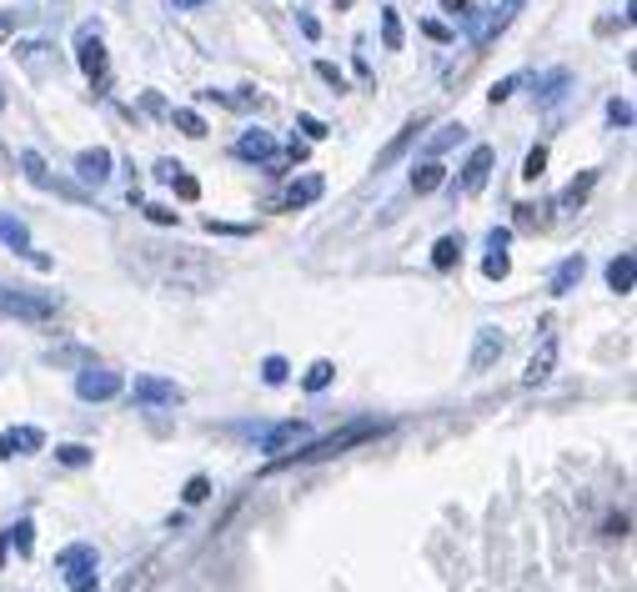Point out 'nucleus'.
<instances>
[{"label":"nucleus","instance_id":"obj_10","mask_svg":"<svg viewBox=\"0 0 637 592\" xmlns=\"http://www.w3.org/2000/svg\"><path fill=\"white\" fill-rule=\"evenodd\" d=\"M56 572H66V577H76V572H96V547L76 542V547L56 552Z\"/></svg>","mask_w":637,"mask_h":592},{"label":"nucleus","instance_id":"obj_46","mask_svg":"<svg viewBox=\"0 0 637 592\" xmlns=\"http://www.w3.org/2000/svg\"><path fill=\"white\" fill-rule=\"evenodd\" d=\"M442 6H447L452 16H462V11H467V0H442Z\"/></svg>","mask_w":637,"mask_h":592},{"label":"nucleus","instance_id":"obj_36","mask_svg":"<svg viewBox=\"0 0 637 592\" xmlns=\"http://www.w3.org/2000/svg\"><path fill=\"white\" fill-rule=\"evenodd\" d=\"M562 86H567V71H552V76H542V101H557V96H562Z\"/></svg>","mask_w":637,"mask_h":592},{"label":"nucleus","instance_id":"obj_2","mask_svg":"<svg viewBox=\"0 0 637 592\" xmlns=\"http://www.w3.org/2000/svg\"><path fill=\"white\" fill-rule=\"evenodd\" d=\"M0 312L26 317V322H51L56 317V296L51 291H26V286H0Z\"/></svg>","mask_w":637,"mask_h":592},{"label":"nucleus","instance_id":"obj_24","mask_svg":"<svg viewBox=\"0 0 637 592\" xmlns=\"http://www.w3.org/2000/svg\"><path fill=\"white\" fill-rule=\"evenodd\" d=\"M6 542H16V552L26 557V552L36 547V522H31V517H21L16 527H6Z\"/></svg>","mask_w":637,"mask_h":592},{"label":"nucleus","instance_id":"obj_37","mask_svg":"<svg viewBox=\"0 0 637 592\" xmlns=\"http://www.w3.org/2000/svg\"><path fill=\"white\" fill-rule=\"evenodd\" d=\"M542 166H547V146H532V156H527L522 176H527V181H537V176H542Z\"/></svg>","mask_w":637,"mask_h":592},{"label":"nucleus","instance_id":"obj_30","mask_svg":"<svg viewBox=\"0 0 637 592\" xmlns=\"http://www.w3.org/2000/svg\"><path fill=\"white\" fill-rule=\"evenodd\" d=\"M261 382H266V387H281V382H286V357H266V362H261Z\"/></svg>","mask_w":637,"mask_h":592},{"label":"nucleus","instance_id":"obj_44","mask_svg":"<svg viewBox=\"0 0 637 592\" xmlns=\"http://www.w3.org/2000/svg\"><path fill=\"white\" fill-rule=\"evenodd\" d=\"M422 31H427V36H432V41H452V31H447V26H442V21H427V26H422Z\"/></svg>","mask_w":637,"mask_h":592},{"label":"nucleus","instance_id":"obj_34","mask_svg":"<svg viewBox=\"0 0 637 592\" xmlns=\"http://www.w3.org/2000/svg\"><path fill=\"white\" fill-rule=\"evenodd\" d=\"M296 126L306 131V141H327V136H332V126H327V121H316V116H296Z\"/></svg>","mask_w":637,"mask_h":592},{"label":"nucleus","instance_id":"obj_35","mask_svg":"<svg viewBox=\"0 0 637 592\" xmlns=\"http://www.w3.org/2000/svg\"><path fill=\"white\" fill-rule=\"evenodd\" d=\"M522 81H527V76H507V81H497V86L487 91V101H492V106H497V101H507V96H512V91H517Z\"/></svg>","mask_w":637,"mask_h":592},{"label":"nucleus","instance_id":"obj_21","mask_svg":"<svg viewBox=\"0 0 637 592\" xmlns=\"http://www.w3.org/2000/svg\"><path fill=\"white\" fill-rule=\"evenodd\" d=\"M592 186H597V171H582V176L562 191V211H577V206L587 201V191H592Z\"/></svg>","mask_w":637,"mask_h":592},{"label":"nucleus","instance_id":"obj_3","mask_svg":"<svg viewBox=\"0 0 637 592\" xmlns=\"http://www.w3.org/2000/svg\"><path fill=\"white\" fill-rule=\"evenodd\" d=\"M121 372H106V367H91V372H81L76 377V397L81 402H111V397H121Z\"/></svg>","mask_w":637,"mask_h":592},{"label":"nucleus","instance_id":"obj_39","mask_svg":"<svg viewBox=\"0 0 637 592\" xmlns=\"http://www.w3.org/2000/svg\"><path fill=\"white\" fill-rule=\"evenodd\" d=\"M71 582V592H101V577L96 572H76V577H66Z\"/></svg>","mask_w":637,"mask_h":592},{"label":"nucleus","instance_id":"obj_32","mask_svg":"<svg viewBox=\"0 0 637 592\" xmlns=\"http://www.w3.org/2000/svg\"><path fill=\"white\" fill-rule=\"evenodd\" d=\"M181 497H186V507H196V502H206V497H211V477H201V472H196V477L186 482V492H181Z\"/></svg>","mask_w":637,"mask_h":592},{"label":"nucleus","instance_id":"obj_22","mask_svg":"<svg viewBox=\"0 0 637 592\" xmlns=\"http://www.w3.org/2000/svg\"><path fill=\"white\" fill-rule=\"evenodd\" d=\"M517 6H522V0H502V6H497V16H492V21L482 26V36H477V46H487V41H492V36H497V31H502V26L512 21V16H517Z\"/></svg>","mask_w":637,"mask_h":592},{"label":"nucleus","instance_id":"obj_40","mask_svg":"<svg viewBox=\"0 0 637 592\" xmlns=\"http://www.w3.org/2000/svg\"><path fill=\"white\" fill-rule=\"evenodd\" d=\"M316 76H322L327 86H337V91H347V81H342V71H337L332 61H316Z\"/></svg>","mask_w":637,"mask_h":592},{"label":"nucleus","instance_id":"obj_33","mask_svg":"<svg viewBox=\"0 0 637 592\" xmlns=\"http://www.w3.org/2000/svg\"><path fill=\"white\" fill-rule=\"evenodd\" d=\"M482 271H487V281H502V276L512 271V261H507V251H492V256L482 261Z\"/></svg>","mask_w":637,"mask_h":592},{"label":"nucleus","instance_id":"obj_41","mask_svg":"<svg viewBox=\"0 0 637 592\" xmlns=\"http://www.w3.org/2000/svg\"><path fill=\"white\" fill-rule=\"evenodd\" d=\"M141 211H146L156 226H176V211H171V206H141Z\"/></svg>","mask_w":637,"mask_h":592},{"label":"nucleus","instance_id":"obj_31","mask_svg":"<svg viewBox=\"0 0 637 592\" xmlns=\"http://www.w3.org/2000/svg\"><path fill=\"white\" fill-rule=\"evenodd\" d=\"M56 457H61L66 467H86V462H91V447H81V442H66V447H56Z\"/></svg>","mask_w":637,"mask_h":592},{"label":"nucleus","instance_id":"obj_26","mask_svg":"<svg viewBox=\"0 0 637 592\" xmlns=\"http://www.w3.org/2000/svg\"><path fill=\"white\" fill-rule=\"evenodd\" d=\"M171 121H176V126L191 136V141H201V136H206V121H201L196 111H186V106H181V111H171Z\"/></svg>","mask_w":637,"mask_h":592},{"label":"nucleus","instance_id":"obj_1","mask_svg":"<svg viewBox=\"0 0 637 592\" xmlns=\"http://www.w3.org/2000/svg\"><path fill=\"white\" fill-rule=\"evenodd\" d=\"M377 432H382L377 422H352V427H342V432H332L322 442H301V452H291V457H276L271 472H286V467H301V462H327V457H337V452H347V447H357V442H367Z\"/></svg>","mask_w":637,"mask_h":592},{"label":"nucleus","instance_id":"obj_14","mask_svg":"<svg viewBox=\"0 0 637 592\" xmlns=\"http://www.w3.org/2000/svg\"><path fill=\"white\" fill-rule=\"evenodd\" d=\"M442 186H447V166H442V161H427V166L412 171V191H417V196H432V191H442Z\"/></svg>","mask_w":637,"mask_h":592},{"label":"nucleus","instance_id":"obj_5","mask_svg":"<svg viewBox=\"0 0 637 592\" xmlns=\"http://www.w3.org/2000/svg\"><path fill=\"white\" fill-rule=\"evenodd\" d=\"M422 131H427V116H412V121H407V126H402V131H397V136L377 151V171H387L392 161H402V156H407V146H412Z\"/></svg>","mask_w":637,"mask_h":592},{"label":"nucleus","instance_id":"obj_48","mask_svg":"<svg viewBox=\"0 0 637 592\" xmlns=\"http://www.w3.org/2000/svg\"><path fill=\"white\" fill-rule=\"evenodd\" d=\"M0 111H6V91H0Z\"/></svg>","mask_w":637,"mask_h":592},{"label":"nucleus","instance_id":"obj_43","mask_svg":"<svg viewBox=\"0 0 637 592\" xmlns=\"http://www.w3.org/2000/svg\"><path fill=\"white\" fill-rule=\"evenodd\" d=\"M507 241H512V231H507V226H492V236H487V246H492V251H502Z\"/></svg>","mask_w":637,"mask_h":592},{"label":"nucleus","instance_id":"obj_15","mask_svg":"<svg viewBox=\"0 0 637 592\" xmlns=\"http://www.w3.org/2000/svg\"><path fill=\"white\" fill-rule=\"evenodd\" d=\"M582 276H587V261H582V256H567V261L552 271V296H567Z\"/></svg>","mask_w":637,"mask_h":592},{"label":"nucleus","instance_id":"obj_13","mask_svg":"<svg viewBox=\"0 0 637 592\" xmlns=\"http://www.w3.org/2000/svg\"><path fill=\"white\" fill-rule=\"evenodd\" d=\"M236 156H241V161H271V156H276V146H271V136H266V131H246V136L236 141Z\"/></svg>","mask_w":637,"mask_h":592},{"label":"nucleus","instance_id":"obj_47","mask_svg":"<svg viewBox=\"0 0 637 592\" xmlns=\"http://www.w3.org/2000/svg\"><path fill=\"white\" fill-rule=\"evenodd\" d=\"M196 6H206V0H176V11H196Z\"/></svg>","mask_w":637,"mask_h":592},{"label":"nucleus","instance_id":"obj_20","mask_svg":"<svg viewBox=\"0 0 637 592\" xmlns=\"http://www.w3.org/2000/svg\"><path fill=\"white\" fill-rule=\"evenodd\" d=\"M332 377H337V367H332V362L322 357V362H311V367H306L301 387H306V392H327V387H332Z\"/></svg>","mask_w":637,"mask_h":592},{"label":"nucleus","instance_id":"obj_29","mask_svg":"<svg viewBox=\"0 0 637 592\" xmlns=\"http://www.w3.org/2000/svg\"><path fill=\"white\" fill-rule=\"evenodd\" d=\"M21 166H26V176H31L36 186H51V176H46V161H41L36 151H21Z\"/></svg>","mask_w":637,"mask_h":592},{"label":"nucleus","instance_id":"obj_12","mask_svg":"<svg viewBox=\"0 0 637 592\" xmlns=\"http://www.w3.org/2000/svg\"><path fill=\"white\" fill-rule=\"evenodd\" d=\"M502 347H507V342H502L492 327H482V332H477V347H472V372H487V367L502 357Z\"/></svg>","mask_w":637,"mask_h":592},{"label":"nucleus","instance_id":"obj_23","mask_svg":"<svg viewBox=\"0 0 637 592\" xmlns=\"http://www.w3.org/2000/svg\"><path fill=\"white\" fill-rule=\"evenodd\" d=\"M457 256H462V236H442V241L432 246V266H437V271H447Z\"/></svg>","mask_w":637,"mask_h":592},{"label":"nucleus","instance_id":"obj_9","mask_svg":"<svg viewBox=\"0 0 637 592\" xmlns=\"http://www.w3.org/2000/svg\"><path fill=\"white\" fill-rule=\"evenodd\" d=\"M76 51H81V71L101 86V81H106V46H101V36H96V31H81V46H76Z\"/></svg>","mask_w":637,"mask_h":592},{"label":"nucleus","instance_id":"obj_27","mask_svg":"<svg viewBox=\"0 0 637 592\" xmlns=\"http://www.w3.org/2000/svg\"><path fill=\"white\" fill-rule=\"evenodd\" d=\"M382 41H387V51H402V21H397V11H382Z\"/></svg>","mask_w":637,"mask_h":592},{"label":"nucleus","instance_id":"obj_4","mask_svg":"<svg viewBox=\"0 0 637 592\" xmlns=\"http://www.w3.org/2000/svg\"><path fill=\"white\" fill-rule=\"evenodd\" d=\"M131 402L136 407H176L181 402V387L166 382V377H136L131 382Z\"/></svg>","mask_w":637,"mask_h":592},{"label":"nucleus","instance_id":"obj_17","mask_svg":"<svg viewBox=\"0 0 637 592\" xmlns=\"http://www.w3.org/2000/svg\"><path fill=\"white\" fill-rule=\"evenodd\" d=\"M0 241H6V246H16V251H26L36 266H46V256H36L31 251V231L21 226V221H11V216H0Z\"/></svg>","mask_w":637,"mask_h":592},{"label":"nucleus","instance_id":"obj_11","mask_svg":"<svg viewBox=\"0 0 637 592\" xmlns=\"http://www.w3.org/2000/svg\"><path fill=\"white\" fill-rule=\"evenodd\" d=\"M76 171H81V181H96V186H101V181L111 176V151H106V146L81 151V156H76Z\"/></svg>","mask_w":637,"mask_h":592},{"label":"nucleus","instance_id":"obj_38","mask_svg":"<svg viewBox=\"0 0 637 592\" xmlns=\"http://www.w3.org/2000/svg\"><path fill=\"white\" fill-rule=\"evenodd\" d=\"M547 216H542V206H517V231H532V226H542Z\"/></svg>","mask_w":637,"mask_h":592},{"label":"nucleus","instance_id":"obj_28","mask_svg":"<svg viewBox=\"0 0 637 592\" xmlns=\"http://www.w3.org/2000/svg\"><path fill=\"white\" fill-rule=\"evenodd\" d=\"M171 186H176V196H181V201H196V196H201V186H196V176H186V166H176V171H171Z\"/></svg>","mask_w":637,"mask_h":592},{"label":"nucleus","instance_id":"obj_18","mask_svg":"<svg viewBox=\"0 0 637 592\" xmlns=\"http://www.w3.org/2000/svg\"><path fill=\"white\" fill-rule=\"evenodd\" d=\"M316 196H322V176L311 171V176H301V181H291V186H286V211H296V206H311Z\"/></svg>","mask_w":637,"mask_h":592},{"label":"nucleus","instance_id":"obj_6","mask_svg":"<svg viewBox=\"0 0 637 592\" xmlns=\"http://www.w3.org/2000/svg\"><path fill=\"white\" fill-rule=\"evenodd\" d=\"M492 161H497V151H492V146H477V151L467 156V166H462V191H467V196H477V191L487 186Z\"/></svg>","mask_w":637,"mask_h":592},{"label":"nucleus","instance_id":"obj_8","mask_svg":"<svg viewBox=\"0 0 637 592\" xmlns=\"http://www.w3.org/2000/svg\"><path fill=\"white\" fill-rule=\"evenodd\" d=\"M46 447V432L41 427H11L0 432V457H26V452H41Z\"/></svg>","mask_w":637,"mask_h":592},{"label":"nucleus","instance_id":"obj_45","mask_svg":"<svg viewBox=\"0 0 637 592\" xmlns=\"http://www.w3.org/2000/svg\"><path fill=\"white\" fill-rule=\"evenodd\" d=\"M11 31H16V16H0V41H6Z\"/></svg>","mask_w":637,"mask_h":592},{"label":"nucleus","instance_id":"obj_25","mask_svg":"<svg viewBox=\"0 0 637 592\" xmlns=\"http://www.w3.org/2000/svg\"><path fill=\"white\" fill-rule=\"evenodd\" d=\"M462 136H467V126H462V121H447V126L432 136V156H442V151H447V146H457Z\"/></svg>","mask_w":637,"mask_h":592},{"label":"nucleus","instance_id":"obj_42","mask_svg":"<svg viewBox=\"0 0 637 592\" xmlns=\"http://www.w3.org/2000/svg\"><path fill=\"white\" fill-rule=\"evenodd\" d=\"M607 116H612L617 126H627V121H632V106H627V101H612V106H607Z\"/></svg>","mask_w":637,"mask_h":592},{"label":"nucleus","instance_id":"obj_7","mask_svg":"<svg viewBox=\"0 0 637 592\" xmlns=\"http://www.w3.org/2000/svg\"><path fill=\"white\" fill-rule=\"evenodd\" d=\"M311 432H306V422H281V427H271L266 437H261V452H271V457H286L291 447H301Z\"/></svg>","mask_w":637,"mask_h":592},{"label":"nucleus","instance_id":"obj_16","mask_svg":"<svg viewBox=\"0 0 637 592\" xmlns=\"http://www.w3.org/2000/svg\"><path fill=\"white\" fill-rule=\"evenodd\" d=\"M632 276H637V261H632V251L612 256V266H607V286H612L617 296H627V291H632Z\"/></svg>","mask_w":637,"mask_h":592},{"label":"nucleus","instance_id":"obj_19","mask_svg":"<svg viewBox=\"0 0 637 592\" xmlns=\"http://www.w3.org/2000/svg\"><path fill=\"white\" fill-rule=\"evenodd\" d=\"M552 362H557V342H542V352L527 362V372H522V382L527 387H537V382H547L552 377Z\"/></svg>","mask_w":637,"mask_h":592}]
</instances>
